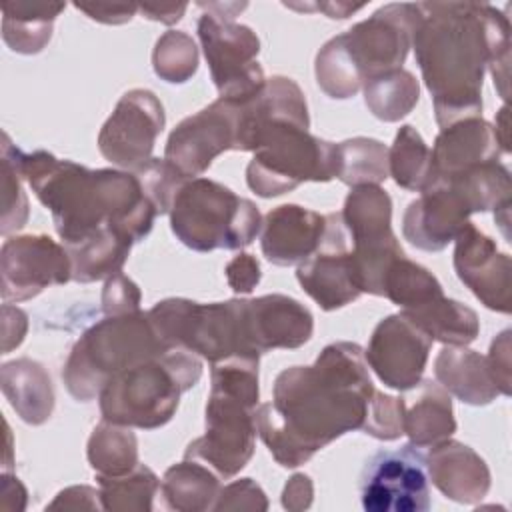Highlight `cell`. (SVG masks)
<instances>
[{
	"label": "cell",
	"instance_id": "obj_6",
	"mask_svg": "<svg viewBox=\"0 0 512 512\" xmlns=\"http://www.w3.org/2000/svg\"><path fill=\"white\" fill-rule=\"evenodd\" d=\"M168 352L160 342L148 312L106 316L92 324L72 346L62 380L78 402L100 396L106 382L144 360Z\"/></svg>",
	"mask_w": 512,
	"mask_h": 512
},
{
	"label": "cell",
	"instance_id": "obj_18",
	"mask_svg": "<svg viewBox=\"0 0 512 512\" xmlns=\"http://www.w3.org/2000/svg\"><path fill=\"white\" fill-rule=\"evenodd\" d=\"M454 270L460 282L490 310L508 314L512 306V260L496 242L468 222L456 236Z\"/></svg>",
	"mask_w": 512,
	"mask_h": 512
},
{
	"label": "cell",
	"instance_id": "obj_35",
	"mask_svg": "<svg viewBox=\"0 0 512 512\" xmlns=\"http://www.w3.org/2000/svg\"><path fill=\"white\" fill-rule=\"evenodd\" d=\"M102 510L112 512H150L152 500L160 490L158 476L144 464L120 476L96 474Z\"/></svg>",
	"mask_w": 512,
	"mask_h": 512
},
{
	"label": "cell",
	"instance_id": "obj_23",
	"mask_svg": "<svg viewBox=\"0 0 512 512\" xmlns=\"http://www.w3.org/2000/svg\"><path fill=\"white\" fill-rule=\"evenodd\" d=\"M426 470L432 484L458 504H478L490 490V470L470 446L442 440L430 446Z\"/></svg>",
	"mask_w": 512,
	"mask_h": 512
},
{
	"label": "cell",
	"instance_id": "obj_39",
	"mask_svg": "<svg viewBox=\"0 0 512 512\" xmlns=\"http://www.w3.org/2000/svg\"><path fill=\"white\" fill-rule=\"evenodd\" d=\"M134 174L158 214L170 212L176 192L188 180L164 158H150L142 168L134 170Z\"/></svg>",
	"mask_w": 512,
	"mask_h": 512
},
{
	"label": "cell",
	"instance_id": "obj_12",
	"mask_svg": "<svg viewBox=\"0 0 512 512\" xmlns=\"http://www.w3.org/2000/svg\"><path fill=\"white\" fill-rule=\"evenodd\" d=\"M196 30L220 98L248 100L264 88L266 76L256 60L260 40L252 28L204 12Z\"/></svg>",
	"mask_w": 512,
	"mask_h": 512
},
{
	"label": "cell",
	"instance_id": "obj_5",
	"mask_svg": "<svg viewBox=\"0 0 512 512\" xmlns=\"http://www.w3.org/2000/svg\"><path fill=\"white\" fill-rule=\"evenodd\" d=\"M202 360L184 348L168 350L114 374L102 388L98 402L102 420L154 430L172 420L180 396L198 384Z\"/></svg>",
	"mask_w": 512,
	"mask_h": 512
},
{
	"label": "cell",
	"instance_id": "obj_52",
	"mask_svg": "<svg viewBox=\"0 0 512 512\" xmlns=\"http://www.w3.org/2000/svg\"><path fill=\"white\" fill-rule=\"evenodd\" d=\"M494 130H496V136H498V140H500V146H502L504 154L510 152V140H508V106H506V104H504V106L500 108V112H498V120H496Z\"/></svg>",
	"mask_w": 512,
	"mask_h": 512
},
{
	"label": "cell",
	"instance_id": "obj_25",
	"mask_svg": "<svg viewBox=\"0 0 512 512\" xmlns=\"http://www.w3.org/2000/svg\"><path fill=\"white\" fill-rule=\"evenodd\" d=\"M0 384L16 414L32 426L44 424L54 410V388L46 368L30 358L2 364Z\"/></svg>",
	"mask_w": 512,
	"mask_h": 512
},
{
	"label": "cell",
	"instance_id": "obj_47",
	"mask_svg": "<svg viewBox=\"0 0 512 512\" xmlns=\"http://www.w3.org/2000/svg\"><path fill=\"white\" fill-rule=\"evenodd\" d=\"M46 508H70V510H78V508L98 510L100 508L102 510L100 490H96L92 486H70V488H64L62 492H58V496Z\"/></svg>",
	"mask_w": 512,
	"mask_h": 512
},
{
	"label": "cell",
	"instance_id": "obj_33",
	"mask_svg": "<svg viewBox=\"0 0 512 512\" xmlns=\"http://www.w3.org/2000/svg\"><path fill=\"white\" fill-rule=\"evenodd\" d=\"M362 90L368 110L384 122H398L408 116L420 96L418 80L404 68L366 80Z\"/></svg>",
	"mask_w": 512,
	"mask_h": 512
},
{
	"label": "cell",
	"instance_id": "obj_36",
	"mask_svg": "<svg viewBox=\"0 0 512 512\" xmlns=\"http://www.w3.org/2000/svg\"><path fill=\"white\" fill-rule=\"evenodd\" d=\"M388 176H392L400 188L412 192H422L428 184L430 148L410 124L400 126L388 150Z\"/></svg>",
	"mask_w": 512,
	"mask_h": 512
},
{
	"label": "cell",
	"instance_id": "obj_43",
	"mask_svg": "<svg viewBox=\"0 0 512 512\" xmlns=\"http://www.w3.org/2000/svg\"><path fill=\"white\" fill-rule=\"evenodd\" d=\"M268 500L264 490L252 478H240L224 486L212 510H266Z\"/></svg>",
	"mask_w": 512,
	"mask_h": 512
},
{
	"label": "cell",
	"instance_id": "obj_42",
	"mask_svg": "<svg viewBox=\"0 0 512 512\" xmlns=\"http://www.w3.org/2000/svg\"><path fill=\"white\" fill-rule=\"evenodd\" d=\"M140 288L122 272L106 278L102 288V310L106 316H120L140 310Z\"/></svg>",
	"mask_w": 512,
	"mask_h": 512
},
{
	"label": "cell",
	"instance_id": "obj_14",
	"mask_svg": "<svg viewBox=\"0 0 512 512\" xmlns=\"http://www.w3.org/2000/svg\"><path fill=\"white\" fill-rule=\"evenodd\" d=\"M164 124V106L154 92L128 90L104 122L98 134V150L118 168L134 172L152 158Z\"/></svg>",
	"mask_w": 512,
	"mask_h": 512
},
{
	"label": "cell",
	"instance_id": "obj_13",
	"mask_svg": "<svg viewBox=\"0 0 512 512\" xmlns=\"http://www.w3.org/2000/svg\"><path fill=\"white\" fill-rule=\"evenodd\" d=\"M426 456L414 444L376 452L360 476V500L368 512H426L430 508Z\"/></svg>",
	"mask_w": 512,
	"mask_h": 512
},
{
	"label": "cell",
	"instance_id": "obj_8",
	"mask_svg": "<svg viewBox=\"0 0 512 512\" xmlns=\"http://www.w3.org/2000/svg\"><path fill=\"white\" fill-rule=\"evenodd\" d=\"M332 178H336V144L282 120L262 128L246 166V184L262 198L282 196L302 182Z\"/></svg>",
	"mask_w": 512,
	"mask_h": 512
},
{
	"label": "cell",
	"instance_id": "obj_30",
	"mask_svg": "<svg viewBox=\"0 0 512 512\" xmlns=\"http://www.w3.org/2000/svg\"><path fill=\"white\" fill-rule=\"evenodd\" d=\"M132 244L134 240L126 234L102 228L82 244L70 248L64 246L72 262V280L88 284L122 272Z\"/></svg>",
	"mask_w": 512,
	"mask_h": 512
},
{
	"label": "cell",
	"instance_id": "obj_15",
	"mask_svg": "<svg viewBox=\"0 0 512 512\" xmlns=\"http://www.w3.org/2000/svg\"><path fill=\"white\" fill-rule=\"evenodd\" d=\"M2 300L22 302L44 288L72 280L68 250L46 234H24L4 240L0 250Z\"/></svg>",
	"mask_w": 512,
	"mask_h": 512
},
{
	"label": "cell",
	"instance_id": "obj_31",
	"mask_svg": "<svg viewBox=\"0 0 512 512\" xmlns=\"http://www.w3.org/2000/svg\"><path fill=\"white\" fill-rule=\"evenodd\" d=\"M436 184L452 186L470 206L472 214L488 212V210L496 212L498 208L508 206L512 196L510 172L498 160L478 164L446 182H436Z\"/></svg>",
	"mask_w": 512,
	"mask_h": 512
},
{
	"label": "cell",
	"instance_id": "obj_3",
	"mask_svg": "<svg viewBox=\"0 0 512 512\" xmlns=\"http://www.w3.org/2000/svg\"><path fill=\"white\" fill-rule=\"evenodd\" d=\"M2 154L14 162L36 198L50 210L62 246L82 244L102 228L118 230L134 242L150 234L158 212L134 172L90 170L46 150L24 152L6 132Z\"/></svg>",
	"mask_w": 512,
	"mask_h": 512
},
{
	"label": "cell",
	"instance_id": "obj_22",
	"mask_svg": "<svg viewBox=\"0 0 512 512\" xmlns=\"http://www.w3.org/2000/svg\"><path fill=\"white\" fill-rule=\"evenodd\" d=\"M324 232L326 214L298 204H282L262 218L260 248L276 266H298L318 250Z\"/></svg>",
	"mask_w": 512,
	"mask_h": 512
},
{
	"label": "cell",
	"instance_id": "obj_49",
	"mask_svg": "<svg viewBox=\"0 0 512 512\" xmlns=\"http://www.w3.org/2000/svg\"><path fill=\"white\" fill-rule=\"evenodd\" d=\"M312 494H314V488H312V480L310 476L306 474H294L286 486H284V492H282V506L286 510H304L312 504Z\"/></svg>",
	"mask_w": 512,
	"mask_h": 512
},
{
	"label": "cell",
	"instance_id": "obj_1",
	"mask_svg": "<svg viewBox=\"0 0 512 512\" xmlns=\"http://www.w3.org/2000/svg\"><path fill=\"white\" fill-rule=\"evenodd\" d=\"M374 392L362 346L328 344L312 366H290L276 376L272 402L256 408V434L280 466L296 468L360 430Z\"/></svg>",
	"mask_w": 512,
	"mask_h": 512
},
{
	"label": "cell",
	"instance_id": "obj_11",
	"mask_svg": "<svg viewBox=\"0 0 512 512\" xmlns=\"http://www.w3.org/2000/svg\"><path fill=\"white\" fill-rule=\"evenodd\" d=\"M244 132V100L218 98L170 132L164 160L184 178H198L222 152H244Z\"/></svg>",
	"mask_w": 512,
	"mask_h": 512
},
{
	"label": "cell",
	"instance_id": "obj_19",
	"mask_svg": "<svg viewBox=\"0 0 512 512\" xmlns=\"http://www.w3.org/2000/svg\"><path fill=\"white\" fill-rule=\"evenodd\" d=\"M244 328L254 352L300 348L314 332L312 312L292 296L266 294L244 300Z\"/></svg>",
	"mask_w": 512,
	"mask_h": 512
},
{
	"label": "cell",
	"instance_id": "obj_51",
	"mask_svg": "<svg viewBox=\"0 0 512 512\" xmlns=\"http://www.w3.org/2000/svg\"><path fill=\"white\" fill-rule=\"evenodd\" d=\"M186 4H142L138 10L144 14L148 20H156L162 24H174L182 18L186 12Z\"/></svg>",
	"mask_w": 512,
	"mask_h": 512
},
{
	"label": "cell",
	"instance_id": "obj_38",
	"mask_svg": "<svg viewBox=\"0 0 512 512\" xmlns=\"http://www.w3.org/2000/svg\"><path fill=\"white\" fill-rule=\"evenodd\" d=\"M152 66L156 76L170 84L190 80L198 70V48L194 40L180 30L164 32L154 46Z\"/></svg>",
	"mask_w": 512,
	"mask_h": 512
},
{
	"label": "cell",
	"instance_id": "obj_21",
	"mask_svg": "<svg viewBox=\"0 0 512 512\" xmlns=\"http://www.w3.org/2000/svg\"><path fill=\"white\" fill-rule=\"evenodd\" d=\"M504 154L496 130L482 116L458 120L440 130L430 150L428 184L446 182L478 164L498 160Z\"/></svg>",
	"mask_w": 512,
	"mask_h": 512
},
{
	"label": "cell",
	"instance_id": "obj_45",
	"mask_svg": "<svg viewBox=\"0 0 512 512\" xmlns=\"http://www.w3.org/2000/svg\"><path fill=\"white\" fill-rule=\"evenodd\" d=\"M486 364L490 368V374L500 390V394L510 396L512 392V376H510V330L500 332L492 344L490 352L486 356Z\"/></svg>",
	"mask_w": 512,
	"mask_h": 512
},
{
	"label": "cell",
	"instance_id": "obj_20",
	"mask_svg": "<svg viewBox=\"0 0 512 512\" xmlns=\"http://www.w3.org/2000/svg\"><path fill=\"white\" fill-rule=\"evenodd\" d=\"M470 216V206L452 186L432 184L408 204L402 218V234L420 250L440 252L456 240Z\"/></svg>",
	"mask_w": 512,
	"mask_h": 512
},
{
	"label": "cell",
	"instance_id": "obj_27",
	"mask_svg": "<svg viewBox=\"0 0 512 512\" xmlns=\"http://www.w3.org/2000/svg\"><path fill=\"white\" fill-rule=\"evenodd\" d=\"M220 476L204 462L184 458L170 466L160 482V496L166 508L176 512L212 510L222 490Z\"/></svg>",
	"mask_w": 512,
	"mask_h": 512
},
{
	"label": "cell",
	"instance_id": "obj_40",
	"mask_svg": "<svg viewBox=\"0 0 512 512\" xmlns=\"http://www.w3.org/2000/svg\"><path fill=\"white\" fill-rule=\"evenodd\" d=\"M404 410V398L388 396L376 390L360 430L378 440H398L404 434Z\"/></svg>",
	"mask_w": 512,
	"mask_h": 512
},
{
	"label": "cell",
	"instance_id": "obj_37",
	"mask_svg": "<svg viewBox=\"0 0 512 512\" xmlns=\"http://www.w3.org/2000/svg\"><path fill=\"white\" fill-rule=\"evenodd\" d=\"M440 294L444 292L436 276L406 256L390 266L384 280V296L400 306V312L420 308Z\"/></svg>",
	"mask_w": 512,
	"mask_h": 512
},
{
	"label": "cell",
	"instance_id": "obj_32",
	"mask_svg": "<svg viewBox=\"0 0 512 512\" xmlns=\"http://www.w3.org/2000/svg\"><path fill=\"white\" fill-rule=\"evenodd\" d=\"M336 178L348 186H378L388 178V148L374 138L356 136L336 144Z\"/></svg>",
	"mask_w": 512,
	"mask_h": 512
},
{
	"label": "cell",
	"instance_id": "obj_16",
	"mask_svg": "<svg viewBox=\"0 0 512 512\" xmlns=\"http://www.w3.org/2000/svg\"><path fill=\"white\" fill-rule=\"evenodd\" d=\"M432 342L422 328L398 312L376 324L364 358L384 386L408 392L422 380Z\"/></svg>",
	"mask_w": 512,
	"mask_h": 512
},
{
	"label": "cell",
	"instance_id": "obj_44",
	"mask_svg": "<svg viewBox=\"0 0 512 512\" xmlns=\"http://www.w3.org/2000/svg\"><path fill=\"white\" fill-rule=\"evenodd\" d=\"M226 272V280L228 286L236 292V294H250L260 278H262V270H260V262L246 252L236 254L224 268Z\"/></svg>",
	"mask_w": 512,
	"mask_h": 512
},
{
	"label": "cell",
	"instance_id": "obj_46",
	"mask_svg": "<svg viewBox=\"0 0 512 512\" xmlns=\"http://www.w3.org/2000/svg\"><path fill=\"white\" fill-rule=\"evenodd\" d=\"M28 328L26 314L10 306V302H4L2 306V354H8L12 348L20 346Z\"/></svg>",
	"mask_w": 512,
	"mask_h": 512
},
{
	"label": "cell",
	"instance_id": "obj_29",
	"mask_svg": "<svg viewBox=\"0 0 512 512\" xmlns=\"http://www.w3.org/2000/svg\"><path fill=\"white\" fill-rule=\"evenodd\" d=\"M402 314L444 346H468L480 332L478 314L470 306L446 298L444 294Z\"/></svg>",
	"mask_w": 512,
	"mask_h": 512
},
{
	"label": "cell",
	"instance_id": "obj_26",
	"mask_svg": "<svg viewBox=\"0 0 512 512\" xmlns=\"http://www.w3.org/2000/svg\"><path fill=\"white\" fill-rule=\"evenodd\" d=\"M454 432L456 420L450 394L432 378L420 380L412 402H406L404 410V434L410 438V444L430 448Z\"/></svg>",
	"mask_w": 512,
	"mask_h": 512
},
{
	"label": "cell",
	"instance_id": "obj_28",
	"mask_svg": "<svg viewBox=\"0 0 512 512\" xmlns=\"http://www.w3.org/2000/svg\"><path fill=\"white\" fill-rule=\"evenodd\" d=\"M62 2H2V38L18 54H38L52 38Z\"/></svg>",
	"mask_w": 512,
	"mask_h": 512
},
{
	"label": "cell",
	"instance_id": "obj_10",
	"mask_svg": "<svg viewBox=\"0 0 512 512\" xmlns=\"http://www.w3.org/2000/svg\"><path fill=\"white\" fill-rule=\"evenodd\" d=\"M258 400L260 394L212 382L206 432L188 444L184 458L208 464L222 480L236 476L254 454Z\"/></svg>",
	"mask_w": 512,
	"mask_h": 512
},
{
	"label": "cell",
	"instance_id": "obj_7",
	"mask_svg": "<svg viewBox=\"0 0 512 512\" xmlns=\"http://www.w3.org/2000/svg\"><path fill=\"white\" fill-rule=\"evenodd\" d=\"M174 236L196 252L250 246L262 230L258 206L210 178L186 180L170 208Z\"/></svg>",
	"mask_w": 512,
	"mask_h": 512
},
{
	"label": "cell",
	"instance_id": "obj_2",
	"mask_svg": "<svg viewBox=\"0 0 512 512\" xmlns=\"http://www.w3.org/2000/svg\"><path fill=\"white\" fill-rule=\"evenodd\" d=\"M412 38L422 80L440 128L480 116L482 82L490 68L502 100L508 98L510 22L492 4L422 2Z\"/></svg>",
	"mask_w": 512,
	"mask_h": 512
},
{
	"label": "cell",
	"instance_id": "obj_17",
	"mask_svg": "<svg viewBox=\"0 0 512 512\" xmlns=\"http://www.w3.org/2000/svg\"><path fill=\"white\" fill-rule=\"evenodd\" d=\"M350 234L340 212L326 214V232L318 250L298 264L296 280L302 290L326 312L354 302L362 292L356 286Z\"/></svg>",
	"mask_w": 512,
	"mask_h": 512
},
{
	"label": "cell",
	"instance_id": "obj_9",
	"mask_svg": "<svg viewBox=\"0 0 512 512\" xmlns=\"http://www.w3.org/2000/svg\"><path fill=\"white\" fill-rule=\"evenodd\" d=\"M342 220L350 234V258L360 292L384 296V280L390 266L406 256L392 232V200L380 186H354L342 208Z\"/></svg>",
	"mask_w": 512,
	"mask_h": 512
},
{
	"label": "cell",
	"instance_id": "obj_48",
	"mask_svg": "<svg viewBox=\"0 0 512 512\" xmlns=\"http://www.w3.org/2000/svg\"><path fill=\"white\" fill-rule=\"evenodd\" d=\"M80 12L88 14V18L96 20V22H104V24H124V22H130L132 16L136 14L138 6L136 4H102V2H96V4H80L76 2L74 4Z\"/></svg>",
	"mask_w": 512,
	"mask_h": 512
},
{
	"label": "cell",
	"instance_id": "obj_41",
	"mask_svg": "<svg viewBox=\"0 0 512 512\" xmlns=\"http://www.w3.org/2000/svg\"><path fill=\"white\" fill-rule=\"evenodd\" d=\"M22 180L14 162L2 154V236L20 230L28 220V198Z\"/></svg>",
	"mask_w": 512,
	"mask_h": 512
},
{
	"label": "cell",
	"instance_id": "obj_50",
	"mask_svg": "<svg viewBox=\"0 0 512 512\" xmlns=\"http://www.w3.org/2000/svg\"><path fill=\"white\" fill-rule=\"evenodd\" d=\"M26 488L16 476L4 472L0 488V508L2 510H24L26 508Z\"/></svg>",
	"mask_w": 512,
	"mask_h": 512
},
{
	"label": "cell",
	"instance_id": "obj_24",
	"mask_svg": "<svg viewBox=\"0 0 512 512\" xmlns=\"http://www.w3.org/2000/svg\"><path fill=\"white\" fill-rule=\"evenodd\" d=\"M438 384L458 400L472 406H486L500 394L486 356L466 346H446L434 362Z\"/></svg>",
	"mask_w": 512,
	"mask_h": 512
},
{
	"label": "cell",
	"instance_id": "obj_34",
	"mask_svg": "<svg viewBox=\"0 0 512 512\" xmlns=\"http://www.w3.org/2000/svg\"><path fill=\"white\" fill-rule=\"evenodd\" d=\"M90 466L104 476H120L138 466V440L128 426L102 420L88 438Z\"/></svg>",
	"mask_w": 512,
	"mask_h": 512
},
{
	"label": "cell",
	"instance_id": "obj_4",
	"mask_svg": "<svg viewBox=\"0 0 512 512\" xmlns=\"http://www.w3.org/2000/svg\"><path fill=\"white\" fill-rule=\"evenodd\" d=\"M422 20L420 4H386L316 54L320 90L336 100L354 96L366 80L402 68Z\"/></svg>",
	"mask_w": 512,
	"mask_h": 512
}]
</instances>
